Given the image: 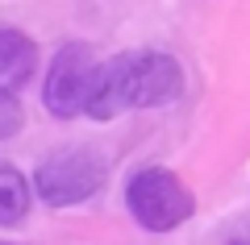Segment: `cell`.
Returning <instances> with one entry per match:
<instances>
[{
  "label": "cell",
  "instance_id": "3957f363",
  "mask_svg": "<svg viewBox=\"0 0 250 245\" xmlns=\"http://www.w3.org/2000/svg\"><path fill=\"white\" fill-rule=\"evenodd\" d=\"M96 67H100V62H96V54H92V46H80V42H67V46H62V50L50 58V71H46V83H42L46 113L59 116V121L80 116L83 104H88Z\"/></svg>",
  "mask_w": 250,
  "mask_h": 245
},
{
  "label": "cell",
  "instance_id": "277c9868",
  "mask_svg": "<svg viewBox=\"0 0 250 245\" xmlns=\"http://www.w3.org/2000/svg\"><path fill=\"white\" fill-rule=\"evenodd\" d=\"M125 108H138V96H134V50L117 54V58H108V62L96 67V79H92L83 113L96 116V121H113Z\"/></svg>",
  "mask_w": 250,
  "mask_h": 245
},
{
  "label": "cell",
  "instance_id": "52a82bcc",
  "mask_svg": "<svg viewBox=\"0 0 250 245\" xmlns=\"http://www.w3.org/2000/svg\"><path fill=\"white\" fill-rule=\"evenodd\" d=\"M29 216V183L17 167L0 162V225H17Z\"/></svg>",
  "mask_w": 250,
  "mask_h": 245
},
{
  "label": "cell",
  "instance_id": "8992f818",
  "mask_svg": "<svg viewBox=\"0 0 250 245\" xmlns=\"http://www.w3.org/2000/svg\"><path fill=\"white\" fill-rule=\"evenodd\" d=\"M38 71V46L21 29H0V92L17 96Z\"/></svg>",
  "mask_w": 250,
  "mask_h": 245
},
{
  "label": "cell",
  "instance_id": "6da1fadb",
  "mask_svg": "<svg viewBox=\"0 0 250 245\" xmlns=\"http://www.w3.org/2000/svg\"><path fill=\"white\" fill-rule=\"evenodd\" d=\"M104 179L108 162L96 146H67L42 158V167L34 170V191L54 208H71V204L92 200L104 187Z\"/></svg>",
  "mask_w": 250,
  "mask_h": 245
},
{
  "label": "cell",
  "instance_id": "9c48e42d",
  "mask_svg": "<svg viewBox=\"0 0 250 245\" xmlns=\"http://www.w3.org/2000/svg\"><path fill=\"white\" fill-rule=\"evenodd\" d=\"M0 245H4V241H0Z\"/></svg>",
  "mask_w": 250,
  "mask_h": 245
},
{
  "label": "cell",
  "instance_id": "7a4b0ae2",
  "mask_svg": "<svg viewBox=\"0 0 250 245\" xmlns=\"http://www.w3.org/2000/svg\"><path fill=\"white\" fill-rule=\"evenodd\" d=\"M125 208L142 228L171 233L196 212V200H192V191L184 187L179 175H171L163 167H142L125 183Z\"/></svg>",
  "mask_w": 250,
  "mask_h": 245
},
{
  "label": "cell",
  "instance_id": "5b68a950",
  "mask_svg": "<svg viewBox=\"0 0 250 245\" xmlns=\"http://www.w3.org/2000/svg\"><path fill=\"white\" fill-rule=\"evenodd\" d=\"M134 96L138 108H163L184 96V71L163 50H134Z\"/></svg>",
  "mask_w": 250,
  "mask_h": 245
},
{
  "label": "cell",
  "instance_id": "ba28073f",
  "mask_svg": "<svg viewBox=\"0 0 250 245\" xmlns=\"http://www.w3.org/2000/svg\"><path fill=\"white\" fill-rule=\"evenodd\" d=\"M25 125V113H21L17 96H9V92H0V141H9L13 133Z\"/></svg>",
  "mask_w": 250,
  "mask_h": 245
}]
</instances>
